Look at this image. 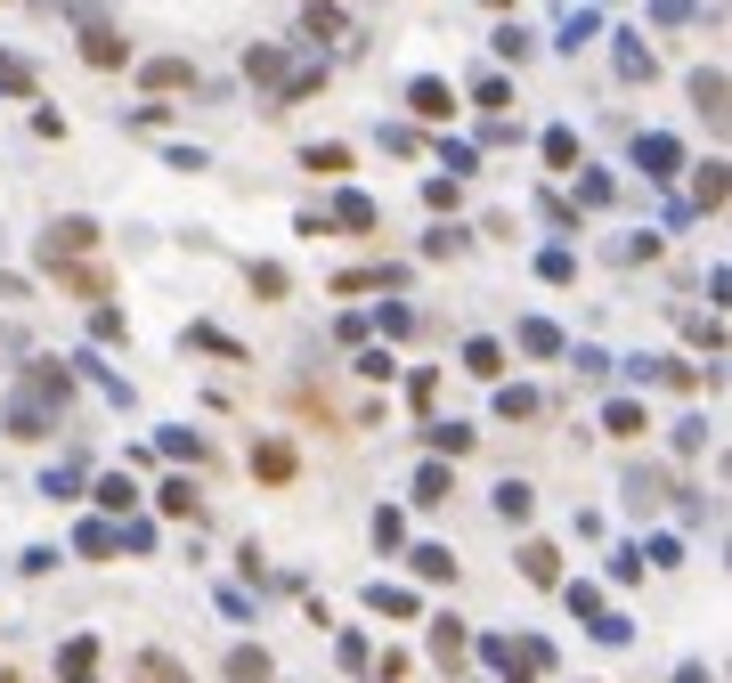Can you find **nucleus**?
Listing matches in <instances>:
<instances>
[{"instance_id":"nucleus-1","label":"nucleus","mask_w":732,"mask_h":683,"mask_svg":"<svg viewBox=\"0 0 732 683\" xmlns=\"http://www.w3.org/2000/svg\"><path fill=\"white\" fill-rule=\"evenodd\" d=\"M90 244H98V228L90 220H66V228H49V261L57 253H90Z\"/></svg>"},{"instance_id":"nucleus-2","label":"nucleus","mask_w":732,"mask_h":683,"mask_svg":"<svg viewBox=\"0 0 732 683\" xmlns=\"http://www.w3.org/2000/svg\"><path fill=\"white\" fill-rule=\"evenodd\" d=\"M82 49H90V66H114V57H122V41H114L106 25H90V33H82Z\"/></svg>"},{"instance_id":"nucleus-3","label":"nucleus","mask_w":732,"mask_h":683,"mask_svg":"<svg viewBox=\"0 0 732 683\" xmlns=\"http://www.w3.org/2000/svg\"><path fill=\"white\" fill-rule=\"evenodd\" d=\"M415 114H448V90L440 82H415Z\"/></svg>"},{"instance_id":"nucleus-4","label":"nucleus","mask_w":732,"mask_h":683,"mask_svg":"<svg viewBox=\"0 0 732 683\" xmlns=\"http://www.w3.org/2000/svg\"><path fill=\"white\" fill-rule=\"evenodd\" d=\"M139 683H188V675H179L171 659H139Z\"/></svg>"},{"instance_id":"nucleus-5","label":"nucleus","mask_w":732,"mask_h":683,"mask_svg":"<svg viewBox=\"0 0 732 683\" xmlns=\"http://www.w3.org/2000/svg\"><path fill=\"white\" fill-rule=\"evenodd\" d=\"M236 683H269V667H261L253 651H244V659H236Z\"/></svg>"}]
</instances>
